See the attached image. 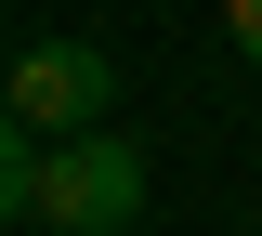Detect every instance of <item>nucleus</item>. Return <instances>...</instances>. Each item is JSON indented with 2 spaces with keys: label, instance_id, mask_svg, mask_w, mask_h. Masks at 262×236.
I'll return each mask as SVG.
<instances>
[{
  "label": "nucleus",
  "instance_id": "nucleus-1",
  "mask_svg": "<svg viewBox=\"0 0 262 236\" xmlns=\"http://www.w3.org/2000/svg\"><path fill=\"white\" fill-rule=\"evenodd\" d=\"M39 223L53 236H131L144 223V158H131L118 132H66L53 158H39Z\"/></svg>",
  "mask_w": 262,
  "mask_h": 236
},
{
  "label": "nucleus",
  "instance_id": "nucleus-2",
  "mask_svg": "<svg viewBox=\"0 0 262 236\" xmlns=\"http://www.w3.org/2000/svg\"><path fill=\"white\" fill-rule=\"evenodd\" d=\"M105 105H118V66L92 39H27L13 53V132L66 144V132H105Z\"/></svg>",
  "mask_w": 262,
  "mask_h": 236
},
{
  "label": "nucleus",
  "instance_id": "nucleus-3",
  "mask_svg": "<svg viewBox=\"0 0 262 236\" xmlns=\"http://www.w3.org/2000/svg\"><path fill=\"white\" fill-rule=\"evenodd\" d=\"M223 39H236V53L262 66V0H223Z\"/></svg>",
  "mask_w": 262,
  "mask_h": 236
}]
</instances>
